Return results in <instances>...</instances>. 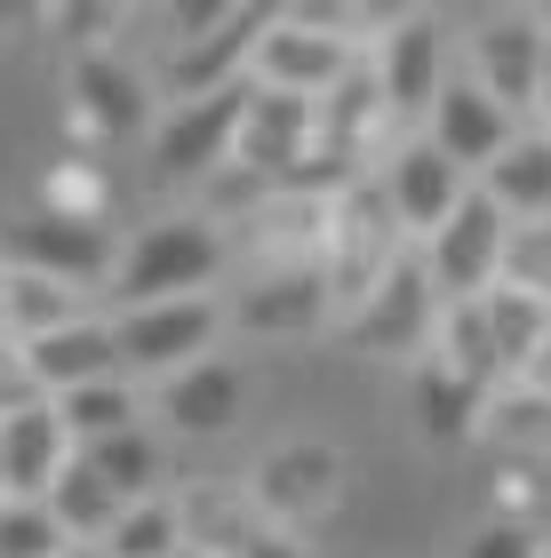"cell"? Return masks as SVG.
Segmentation results:
<instances>
[{
	"mask_svg": "<svg viewBox=\"0 0 551 558\" xmlns=\"http://www.w3.org/2000/svg\"><path fill=\"white\" fill-rule=\"evenodd\" d=\"M392 208H375V192H352L336 216V256L320 264L328 271V295L336 303H368L375 288L392 279Z\"/></svg>",
	"mask_w": 551,
	"mask_h": 558,
	"instance_id": "obj_14",
	"label": "cell"
},
{
	"mask_svg": "<svg viewBox=\"0 0 551 558\" xmlns=\"http://www.w3.org/2000/svg\"><path fill=\"white\" fill-rule=\"evenodd\" d=\"M464 192H471V175L447 160L432 136H408V144L392 151V168H384V199H392V216L408 223V232H423V240H432L440 223L464 208Z\"/></svg>",
	"mask_w": 551,
	"mask_h": 558,
	"instance_id": "obj_12",
	"label": "cell"
},
{
	"mask_svg": "<svg viewBox=\"0 0 551 558\" xmlns=\"http://www.w3.org/2000/svg\"><path fill=\"white\" fill-rule=\"evenodd\" d=\"M105 558H184V511L177 502H129L120 526L105 535Z\"/></svg>",
	"mask_w": 551,
	"mask_h": 558,
	"instance_id": "obj_28",
	"label": "cell"
},
{
	"mask_svg": "<svg viewBox=\"0 0 551 558\" xmlns=\"http://www.w3.org/2000/svg\"><path fill=\"white\" fill-rule=\"evenodd\" d=\"M375 120H392V112H384V88H375V72H360V64L344 72V88L320 96V144L344 151V160L360 151V136L375 129Z\"/></svg>",
	"mask_w": 551,
	"mask_h": 558,
	"instance_id": "obj_23",
	"label": "cell"
},
{
	"mask_svg": "<svg viewBox=\"0 0 551 558\" xmlns=\"http://www.w3.org/2000/svg\"><path fill=\"white\" fill-rule=\"evenodd\" d=\"M240 558H304V550H296L288 535H248V543H240Z\"/></svg>",
	"mask_w": 551,
	"mask_h": 558,
	"instance_id": "obj_32",
	"label": "cell"
},
{
	"mask_svg": "<svg viewBox=\"0 0 551 558\" xmlns=\"http://www.w3.org/2000/svg\"><path fill=\"white\" fill-rule=\"evenodd\" d=\"M64 558H105V550H96V543H72V550H64Z\"/></svg>",
	"mask_w": 551,
	"mask_h": 558,
	"instance_id": "obj_33",
	"label": "cell"
},
{
	"mask_svg": "<svg viewBox=\"0 0 551 558\" xmlns=\"http://www.w3.org/2000/svg\"><path fill=\"white\" fill-rule=\"evenodd\" d=\"M160 415L184 430V439H224L240 423V375L224 360H200L184 367L177 384H160Z\"/></svg>",
	"mask_w": 551,
	"mask_h": 558,
	"instance_id": "obj_16",
	"label": "cell"
},
{
	"mask_svg": "<svg viewBox=\"0 0 551 558\" xmlns=\"http://www.w3.org/2000/svg\"><path fill=\"white\" fill-rule=\"evenodd\" d=\"M480 192H488L512 223L551 216V129H519V136H512V151L480 175Z\"/></svg>",
	"mask_w": 551,
	"mask_h": 558,
	"instance_id": "obj_18",
	"label": "cell"
},
{
	"mask_svg": "<svg viewBox=\"0 0 551 558\" xmlns=\"http://www.w3.org/2000/svg\"><path fill=\"white\" fill-rule=\"evenodd\" d=\"M480 319H488V343H495V375H528L551 343V303L519 295V288H488L480 295Z\"/></svg>",
	"mask_w": 551,
	"mask_h": 558,
	"instance_id": "obj_20",
	"label": "cell"
},
{
	"mask_svg": "<svg viewBox=\"0 0 551 558\" xmlns=\"http://www.w3.org/2000/svg\"><path fill=\"white\" fill-rule=\"evenodd\" d=\"M464 558H551V543L536 535L528 519H488L480 535L464 543Z\"/></svg>",
	"mask_w": 551,
	"mask_h": 558,
	"instance_id": "obj_31",
	"label": "cell"
},
{
	"mask_svg": "<svg viewBox=\"0 0 551 558\" xmlns=\"http://www.w3.org/2000/svg\"><path fill=\"white\" fill-rule=\"evenodd\" d=\"M504 240H512V216L471 184L464 208L423 240V279H432L440 312H447V303H480L495 279H504Z\"/></svg>",
	"mask_w": 551,
	"mask_h": 558,
	"instance_id": "obj_3",
	"label": "cell"
},
{
	"mask_svg": "<svg viewBox=\"0 0 551 558\" xmlns=\"http://www.w3.org/2000/svg\"><path fill=\"white\" fill-rule=\"evenodd\" d=\"M0 502H9V487H0Z\"/></svg>",
	"mask_w": 551,
	"mask_h": 558,
	"instance_id": "obj_35",
	"label": "cell"
},
{
	"mask_svg": "<svg viewBox=\"0 0 551 558\" xmlns=\"http://www.w3.org/2000/svg\"><path fill=\"white\" fill-rule=\"evenodd\" d=\"M423 136H432V144L447 151V160H456V168L471 175V184H480V175H488V168H495V160L512 151L519 120H512L504 105H495V96H488L480 81H471V72H464V81L447 72V88H440L432 120H423Z\"/></svg>",
	"mask_w": 551,
	"mask_h": 558,
	"instance_id": "obj_7",
	"label": "cell"
},
{
	"mask_svg": "<svg viewBox=\"0 0 551 558\" xmlns=\"http://www.w3.org/2000/svg\"><path fill=\"white\" fill-rule=\"evenodd\" d=\"M320 151V105L304 96H280V88H248V120H240V144L232 160L256 175V184H280L296 160Z\"/></svg>",
	"mask_w": 551,
	"mask_h": 558,
	"instance_id": "obj_9",
	"label": "cell"
},
{
	"mask_svg": "<svg viewBox=\"0 0 551 558\" xmlns=\"http://www.w3.org/2000/svg\"><path fill=\"white\" fill-rule=\"evenodd\" d=\"M88 319V303L81 288H57V279H40V271H0V327H9L16 343H40V336H57V327H81Z\"/></svg>",
	"mask_w": 551,
	"mask_h": 558,
	"instance_id": "obj_19",
	"label": "cell"
},
{
	"mask_svg": "<svg viewBox=\"0 0 551 558\" xmlns=\"http://www.w3.org/2000/svg\"><path fill=\"white\" fill-rule=\"evenodd\" d=\"M48 511H57V526H64L72 543H96V550H105V535L120 526V511H129V502H120V495L105 487V478L88 471V454H72L64 478L48 487Z\"/></svg>",
	"mask_w": 551,
	"mask_h": 558,
	"instance_id": "obj_22",
	"label": "cell"
},
{
	"mask_svg": "<svg viewBox=\"0 0 551 558\" xmlns=\"http://www.w3.org/2000/svg\"><path fill=\"white\" fill-rule=\"evenodd\" d=\"M328 312V271L304 264V271H280L272 288H256V303H240L248 327H312Z\"/></svg>",
	"mask_w": 551,
	"mask_h": 558,
	"instance_id": "obj_27",
	"label": "cell"
},
{
	"mask_svg": "<svg viewBox=\"0 0 551 558\" xmlns=\"http://www.w3.org/2000/svg\"><path fill=\"white\" fill-rule=\"evenodd\" d=\"M543 129H551V81H543Z\"/></svg>",
	"mask_w": 551,
	"mask_h": 558,
	"instance_id": "obj_34",
	"label": "cell"
},
{
	"mask_svg": "<svg viewBox=\"0 0 551 558\" xmlns=\"http://www.w3.org/2000/svg\"><path fill=\"white\" fill-rule=\"evenodd\" d=\"M264 9H224L200 40L177 48V64H168V96L177 105H200V96H224L248 81V64H256V40H264Z\"/></svg>",
	"mask_w": 551,
	"mask_h": 558,
	"instance_id": "obj_11",
	"label": "cell"
},
{
	"mask_svg": "<svg viewBox=\"0 0 551 558\" xmlns=\"http://www.w3.org/2000/svg\"><path fill=\"white\" fill-rule=\"evenodd\" d=\"M224 312L208 295H184V303H153V312H120L112 319V343H120V375H160L177 384L184 367L208 360Z\"/></svg>",
	"mask_w": 551,
	"mask_h": 558,
	"instance_id": "obj_5",
	"label": "cell"
},
{
	"mask_svg": "<svg viewBox=\"0 0 551 558\" xmlns=\"http://www.w3.org/2000/svg\"><path fill=\"white\" fill-rule=\"evenodd\" d=\"M57 415L72 430V447H105L120 430H136V399H129V375H112V384H88V391H64Z\"/></svg>",
	"mask_w": 551,
	"mask_h": 558,
	"instance_id": "obj_26",
	"label": "cell"
},
{
	"mask_svg": "<svg viewBox=\"0 0 551 558\" xmlns=\"http://www.w3.org/2000/svg\"><path fill=\"white\" fill-rule=\"evenodd\" d=\"M72 96H81V112H88L105 136L144 129V81H136L120 57H81V64H72Z\"/></svg>",
	"mask_w": 551,
	"mask_h": 558,
	"instance_id": "obj_21",
	"label": "cell"
},
{
	"mask_svg": "<svg viewBox=\"0 0 551 558\" xmlns=\"http://www.w3.org/2000/svg\"><path fill=\"white\" fill-rule=\"evenodd\" d=\"M24 367H33V384L48 399L64 391H88V384H112L120 375V343H112V319H81V327H57V336L40 343H16Z\"/></svg>",
	"mask_w": 551,
	"mask_h": 558,
	"instance_id": "obj_15",
	"label": "cell"
},
{
	"mask_svg": "<svg viewBox=\"0 0 551 558\" xmlns=\"http://www.w3.org/2000/svg\"><path fill=\"white\" fill-rule=\"evenodd\" d=\"M88 454V471L105 478V487L120 495V502H153V487H160V447H153V430H120V439H105V447H81Z\"/></svg>",
	"mask_w": 551,
	"mask_h": 558,
	"instance_id": "obj_25",
	"label": "cell"
},
{
	"mask_svg": "<svg viewBox=\"0 0 551 558\" xmlns=\"http://www.w3.org/2000/svg\"><path fill=\"white\" fill-rule=\"evenodd\" d=\"M72 454L81 447H72L57 399L24 408V415H0V487H9V502H48V487L64 478Z\"/></svg>",
	"mask_w": 551,
	"mask_h": 558,
	"instance_id": "obj_13",
	"label": "cell"
},
{
	"mask_svg": "<svg viewBox=\"0 0 551 558\" xmlns=\"http://www.w3.org/2000/svg\"><path fill=\"white\" fill-rule=\"evenodd\" d=\"M224 264V240L208 216H160L144 223L120 256L112 288H120V312H153V303H184V295H208V279Z\"/></svg>",
	"mask_w": 551,
	"mask_h": 558,
	"instance_id": "obj_1",
	"label": "cell"
},
{
	"mask_svg": "<svg viewBox=\"0 0 551 558\" xmlns=\"http://www.w3.org/2000/svg\"><path fill=\"white\" fill-rule=\"evenodd\" d=\"M432 319H440V295H432V279H423V264H392V279L360 303V343L408 351Z\"/></svg>",
	"mask_w": 551,
	"mask_h": 558,
	"instance_id": "obj_17",
	"label": "cell"
},
{
	"mask_svg": "<svg viewBox=\"0 0 551 558\" xmlns=\"http://www.w3.org/2000/svg\"><path fill=\"white\" fill-rule=\"evenodd\" d=\"M344 72H352V40H344L328 16H272L264 40H256V64H248V81L320 105L328 88H344Z\"/></svg>",
	"mask_w": 551,
	"mask_h": 558,
	"instance_id": "obj_4",
	"label": "cell"
},
{
	"mask_svg": "<svg viewBox=\"0 0 551 558\" xmlns=\"http://www.w3.org/2000/svg\"><path fill=\"white\" fill-rule=\"evenodd\" d=\"M495 288H519V295L551 303V216L512 223V240H504V279H495Z\"/></svg>",
	"mask_w": 551,
	"mask_h": 558,
	"instance_id": "obj_29",
	"label": "cell"
},
{
	"mask_svg": "<svg viewBox=\"0 0 551 558\" xmlns=\"http://www.w3.org/2000/svg\"><path fill=\"white\" fill-rule=\"evenodd\" d=\"M248 88H256V81H240V88H224V96H200V105H177V112H168L160 136H153L160 175H216L224 160H232L240 120H248Z\"/></svg>",
	"mask_w": 551,
	"mask_h": 558,
	"instance_id": "obj_10",
	"label": "cell"
},
{
	"mask_svg": "<svg viewBox=\"0 0 551 558\" xmlns=\"http://www.w3.org/2000/svg\"><path fill=\"white\" fill-rule=\"evenodd\" d=\"M375 88H384V112L392 120H432L440 88H447V40L432 16H399L384 48H375Z\"/></svg>",
	"mask_w": 551,
	"mask_h": 558,
	"instance_id": "obj_8",
	"label": "cell"
},
{
	"mask_svg": "<svg viewBox=\"0 0 551 558\" xmlns=\"http://www.w3.org/2000/svg\"><path fill=\"white\" fill-rule=\"evenodd\" d=\"M72 535L48 502H0V558H64Z\"/></svg>",
	"mask_w": 551,
	"mask_h": 558,
	"instance_id": "obj_30",
	"label": "cell"
},
{
	"mask_svg": "<svg viewBox=\"0 0 551 558\" xmlns=\"http://www.w3.org/2000/svg\"><path fill=\"white\" fill-rule=\"evenodd\" d=\"M480 384H464L456 367H423L416 375V415H423V439H471L480 430Z\"/></svg>",
	"mask_w": 551,
	"mask_h": 558,
	"instance_id": "obj_24",
	"label": "cell"
},
{
	"mask_svg": "<svg viewBox=\"0 0 551 558\" xmlns=\"http://www.w3.org/2000/svg\"><path fill=\"white\" fill-rule=\"evenodd\" d=\"M471 81H480L512 120L543 112V81H551V24L543 16H488L471 33Z\"/></svg>",
	"mask_w": 551,
	"mask_h": 558,
	"instance_id": "obj_6",
	"label": "cell"
},
{
	"mask_svg": "<svg viewBox=\"0 0 551 558\" xmlns=\"http://www.w3.org/2000/svg\"><path fill=\"white\" fill-rule=\"evenodd\" d=\"M9 264L57 279V288H96V279L120 271V247H112V232H105V216L48 199V208H33V216L9 223Z\"/></svg>",
	"mask_w": 551,
	"mask_h": 558,
	"instance_id": "obj_2",
	"label": "cell"
}]
</instances>
